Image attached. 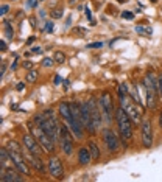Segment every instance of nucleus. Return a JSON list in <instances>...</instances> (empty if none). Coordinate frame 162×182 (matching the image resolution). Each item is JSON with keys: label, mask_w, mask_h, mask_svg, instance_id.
Wrapping results in <instances>:
<instances>
[{"label": "nucleus", "mask_w": 162, "mask_h": 182, "mask_svg": "<svg viewBox=\"0 0 162 182\" xmlns=\"http://www.w3.org/2000/svg\"><path fill=\"white\" fill-rule=\"evenodd\" d=\"M9 8H11V6H9L8 3H3V5H2V9H0V14H2V16H6L8 11H9Z\"/></svg>", "instance_id": "nucleus-26"}, {"label": "nucleus", "mask_w": 162, "mask_h": 182, "mask_svg": "<svg viewBox=\"0 0 162 182\" xmlns=\"http://www.w3.org/2000/svg\"><path fill=\"white\" fill-rule=\"evenodd\" d=\"M48 174L52 176L53 179H62L64 178V165L61 162V159L55 154H52L50 157H48Z\"/></svg>", "instance_id": "nucleus-13"}, {"label": "nucleus", "mask_w": 162, "mask_h": 182, "mask_svg": "<svg viewBox=\"0 0 162 182\" xmlns=\"http://www.w3.org/2000/svg\"><path fill=\"white\" fill-rule=\"evenodd\" d=\"M117 2H118V3H126L128 0H117Z\"/></svg>", "instance_id": "nucleus-42"}, {"label": "nucleus", "mask_w": 162, "mask_h": 182, "mask_svg": "<svg viewBox=\"0 0 162 182\" xmlns=\"http://www.w3.org/2000/svg\"><path fill=\"white\" fill-rule=\"evenodd\" d=\"M86 47L87 48H101L103 47V42H92V44H87Z\"/></svg>", "instance_id": "nucleus-27"}, {"label": "nucleus", "mask_w": 162, "mask_h": 182, "mask_svg": "<svg viewBox=\"0 0 162 182\" xmlns=\"http://www.w3.org/2000/svg\"><path fill=\"white\" fill-rule=\"evenodd\" d=\"M100 107H101V114H103V121L106 125H111L112 120L115 117V106H114V98L109 90H103L100 93Z\"/></svg>", "instance_id": "nucleus-6"}, {"label": "nucleus", "mask_w": 162, "mask_h": 182, "mask_svg": "<svg viewBox=\"0 0 162 182\" xmlns=\"http://www.w3.org/2000/svg\"><path fill=\"white\" fill-rule=\"evenodd\" d=\"M41 2H44V0H41Z\"/></svg>", "instance_id": "nucleus-44"}, {"label": "nucleus", "mask_w": 162, "mask_h": 182, "mask_svg": "<svg viewBox=\"0 0 162 182\" xmlns=\"http://www.w3.org/2000/svg\"><path fill=\"white\" fill-rule=\"evenodd\" d=\"M24 156H25L27 162L30 163V167L33 170H36L37 173H45V165H44V162H42L41 156H36V154L30 153L25 146H24Z\"/></svg>", "instance_id": "nucleus-14"}, {"label": "nucleus", "mask_w": 162, "mask_h": 182, "mask_svg": "<svg viewBox=\"0 0 162 182\" xmlns=\"http://www.w3.org/2000/svg\"><path fill=\"white\" fill-rule=\"evenodd\" d=\"M150 2H151V3H158V0H150Z\"/></svg>", "instance_id": "nucleus-43"}, {"label": "nucleus", "mask_w": 162, "mask_h": 182, "mask_svg": "<svg viewBox=\"0 0 162 182\" xmlns=\"http://www.w3.org/2000/svg\"><path fill=\"white\" fill-rule=\"evenodd\" d=\"M6 48H8V45H6V41L2 39V41H0V50H2V53L6 52Z\"/></svg>", "instance_id": "nucleus-30"}, {"label": "nucleus", "mask_w": 162, "mask_h": 182, "mask_svg": "<svg viewBox=\"0 0 162 182\" xmlns=\"http://www.w3.org/2000/svg\"><path fill=\"white\" fill-rule=\"evenodd\" d=\"M87 28H84V27H73L72 28V34L75 36H78V37H84V36H87Z\"/></svg>", "instance_id": "nucleus-18"}, {"label": "nucleus", "mask_w": 162, "mask_h": 182, "mask_svg": "<svg viewBox=\"0 0 162 182\" xmlns=\"http://www.w3.org/2000/svg\"><path fill=\"white\" fill-rule=\"evenodd\" d=\"M16 67H17V59L13 61V65H11V70H16Z\"/></svg>", "instance_id": "nucleus-40"}, {"label": "nucleus", "mask_w": 162, "mask_h": 182, "mask_svg": "<svg viewBox=\"0 0 162 182\" xmlns=\"http://www.w3.org/2000/svg\"><path fill=\"white\" fill-rule=\"evenodd\" d=\"M77 159H78V163L81 167H89L92 163V154L89 151V146H81L78 153H77Z\"/></svg>", "instance_id": "nucleus-16"}, {"label": "nucleus", "mask_w": 162, "mask_h": 182, "mask_svg": "<svg viewBox=\"0 0 162 182\" xmlns=\"http://www.w3.org/2000/svg\"><path fill=\"white\" fill-rule=\"evenodd\" d=\"M101 140H103V145L106 148V151L109 154H117L120 151V139L111 128H105L101 131Z\"/></svg>", "instance_id": "nucleus-8"}, {"label": "nucleus", "mask_w": 162, "mask_h": 182, "mask_svg": "<svg viewBox=\"0 0 162 182\" xmlns=\"http://www.w3.org/2000/svg\"><path fill=\"white\" fill-rule=\"evenodd\" d=\"M31 52H33V53H42V48L37 47V45H34L33 48H31Z\"/></svg>", "instance_id": "nucleus-34"}, {"label": "nucleus", "mask_w": 162, "mask_h": 182, "mask_svg": "<svg viewBox=\"0 0 162 182\" xmlns=\"http://www.w3.org/2000/svg\"><path fill=\"white\" fill-rule=\"evenodd\" d=\"M53 59H55L56 64H64V62H66V54H64L62 52H55Z\"/></svg>", "instance_id": "nucleus-21"}, {"label": "nucleus", "mask_w": 162, "mask_h": 182, "mask_svg": "<svg viewBox=\"0 0 162 182\" xmlns=\"http://www.w3.org/2000/svg\"><path fill=\"white\" fill-rule=\"evenodd\" d=\"M122 17H123V19H128V20H133V19H134V14L131 13V11H123V13H122Z\"/></svg>", "instance_id": "nucleus-25"}, {"label": "nucleus", "mask_w": 162, "mask_h": 182, "mask_svg": "<svg viewBox=\"0 0 162 182\" xmlns=\"http://www.w3.org/2000/svg\"><path fill=\"white\" fill-rule=\"evenodd\" d=\"M28 128H30V132H31V134H33V135L36 137L37 142H39L41 145H42V148L45 150V153H50V154H52L53 151H55L56 143L53 142L52 137L48 135L47 132H45L44 129H42V128H41V126L36 123L34 120H31L30 123H28Z\"/></svg>", "instance_id": "nucleus-7"}, {"label": "nucleus", "mask_w": 162, "mask_h": 182, "mask_svg": "<svg viewBox=\"0 0 162 182\" xmlns=\"http://www.w3.org/2000/svg\"><path fill=\"white\" fill-rule=\"evenodd\" d=\"M115 121H117V128H118V134H120V139L125 142L133 140L134 135V129H133V120L129 118V115L126 114V111L122 106L115 109Z\"/></svg>", "instance_id": "nucleus-3"}, {"label": "nucleus", "mask_w": 162, "mask_h": 182, "mask_svg": "<svg viewBox=\"0 0 162 182\" xmlns=\"http://www.w3.org/2000/svg\"><path fill=\"white\" fill-rule=\"evenodd\" d=\"M36 41V36H31V37H28V39H27V45H31V44H33Z\"/></svg>", "instance_id": "nucleus-36"}, {"label": "nucleus", "mask_w": 162, "mask_h": 182, "mask_svg": "<svg viewBox=\"0 0 162 182\" xmlns=\"http://www.w3.org/2000/svg\"><path fill=\"white\" fill-rule=\"evenodd\" d=\"M61 81H62V78H61L59 75H56V76H55V84H56V86H58V84H61Z\"/></svg>", "instance_id": "nucleus-38"}, {"label": "nucleus", "mask_w": 162, "mask_h": 182, "mask_svg": "<svg viewBox=\"0 0 162 182\" xmlns=\"http://www.w3.org/2000/svg\"><path fill=\"white\" fill-rule=\"evenodd\" d=\"M158 90H159V97L162 100V73L159 75V78H158Z\"/></svg>", "instance_id": "nucleus-28"}, {"label": "nucleus", "mask_w": 162, "mask_h": 182, "mask_svg": "<svg viewBox=\"0 0 162 182\" xmlns=\"http://www.w3.org/2000/svg\"><path fill=\"white\" fill-rule=\"evenodd\" d=\"M62 16H64V9L62 8H55V9L50 11V17L52 19H61Z\"/></svg>", "instance_id": "nucleus-22"}, {"label": "nucleus", "mask_w": 162, "mask_h": 182, "mask_svg": "<svg viewBox=\"0 0 162 182\" xmlns=\"http://www.w3.org/2000/svg\"><path fill=\"white\" fill-rule=\"evenodd\" d=\"M108 13H111V14H115V8H114V6H111V5H109V6H108Z\"/></svg>", "instance_id": "nucleus-39"}, {"label": "nucleus", "mask_w": 162, "mask_h": 182, "mask_svg": "<svg viewBox=\"0 0 162 182\" xmlns=\"http://www.w3.org/2000/svg\"><path fill=\"white\" fill-rule=\"evenodd\" d=\"M45 31L47 33H52L53 31V22H47V24H45Z\"/></svg>", "instance_id": "nucleus-32"}, {"label": "nucleus", "mask_w": 162, "mask_h": 182, "mask_svg": "<svg viewBox=\"0 0 162 182\" xmlns=\"http://www.w3.org/2000/svg\"><path fill=\"white\" fill-rule=\"evenodd\" d=\"M58 115H59V118H61L64 123L70 128V131L73 132L75 139L77 140H83L84 139L86 129H84V126L81 125L78 115L72 111V106H70L69 101H61L58 104Z\"/></svg>", "instance_id": "nucleus-1"}, {"label": "nucleus", "mask_w": 162, "mask_h": 182, "mask_svg": "<svg viewBox=\"0 0 162 182\" xmlns=\"http://www.w3.org/2000/svg\"><path fill=\"white\" fill-rule=\"evenodd\" d=\"M87 146H89L90 154H92V161H94V162H98L100 159H101V151H100L98 143L94 142V140H89V142H87Z\"/></svg>", "instance_id": "nucleus-17"}, {"label": "nucleus", "mask_w": 162, "mask_h": 182, "mask_svg": "<svg viewBox=\"0 0 162 182\" xmlns=\"http://www.w3.org/2000/svg\"><path fill=\"white\" fill-rule=\"evenodd\" d=\"M22 145L30 153L36 154V156H42V154L45 153V150L42 148V145L37 142V139H36L33 134H31V132H25V134L22 135Z\"/></svg>", "instance_id": "nucleus-12"}, {"label": "nucleus", "mask_w": 162, "mask_h": 182, "mask_svg": "<svg viewBox=\"0 0 162 182\" xmlns=\"http://www.w3.org/2000/svg\"><path fill=\"white\" fill-rule=\"evenodd\" d=\"M3 28H5V36H6V39H8V41H13V39H14V30H13V27L9 25L6 20H5Z\"/></svg>", "instance_id": "nucleus-19"}, {"label": "nucleus", "mask_w": 162, "mask_h": 182, "mask_svg": "<svg viewBox=\"0 0 162 182\" xmlns=\"http://www.w3.org/2000/svg\"><path fill=\"white\" fill-rule=\"evenodd\" d=\"M8 153H9V156H11L13 162H14V167L17 168L22 174H25V176H31V170H33V168H31L30 163L27 162V159H25V156H24V151L8 150Z\"/></svg>", "instance_id": "nucleus-10"}, {"label": "nucleus", "mask_w": 162, "mask_h": 182, "mask_svg": "<svg viewBox=\"0 0 162 182\" xmlns=\"http://www.w3.org/2000/svg\"><path fill=\"white\" fill-rule=\"evenodd\" d=\"M24 176L17 168H8V170H0V181L2 182H22Z\"/></svg>", "instance_id": "nucleus-15"}, {"label": "nucleus", "mask_w": 162, "mask_h": 182, "mask_svg": "<svg viewBox=\"0 0 162 182\" xmlns=\"http://www.w3.org/2000/svg\"><path fill=\"white\" fill-rule=\"evenodd\" d=\"M70 106H72V111L78 115L81 125H83L84 129L89 132V135H97V131L98 129H97L95 125H94V120H92V115H90L87 101H73V103H70Z\"/></svg>", "instance_id": "nucleus-2"}, {"label": "nucleus", "mask_w": 162, "mask_h": 182, "mask_svg": "<svg viewBox=\"0 0 162 182\" xmlns=\"http://www.w3.org/2000/svg\"><path fill=\"white\" fill-rule=\"evenodd\" d=\"M16 89H17L19 92H20V90H24V89H25V84H24V82H17V86H16Z\"/></svg>", "instance_id": "nucleus-35"}, {"label": "nucleus", "mask_w": 162, "mask_h": 182, "mask_svg": "<svg viewBox=\"0 0 162 182\" xmlns=\"http://www.w3.org/2000/svg\"><path fill=\"white\" fill-rule=\"evenodd\" d=\"M58 145H59V148H61V151L64 153V156L70 157L73 154L75 135L62 120H61V125H59V142H58Z\"/></svg>", "instance_id": "nucleus-4"}, {"label": "nucleus", "mask_w": 162, "mask_h": 182, "mask_svg": "<svg viewBox=\"0 0 162 182\" xmlns=\"http://www.w3.org/2000/svg\"><path fill=\"white\" fill-rule=\"evenodd\" d=\"M39 2H41V0H28V2H27V5H28L30 8H36Z\"/></svg>", "instance_id": "nucleus-29"}, {"label": "nucleus", "mask_w": 162, "mask_h": 182, "mask_svg": "<svg viewBox=\"0 0 162 182\" xmlns=\"http://www.w3.org/2000/svg\"><path fill=\"white\" fill-rule=\"evenodd\" d=\"M140 139H142V146L143 148H151L154 140V131H153V123L150 118H142L140 123Z\"/></svg>", "instance_id": "nucleus-9"}, {"label": "nucleus", "mask_w": 162, "mask_h": 182, "mask_svg": "<svg viewBox=\"0 0 162 182\" xmlns=\"http://www.w3.org/2000/svg\"><path fill=\"white\" fill-rule=\"evenodd\" d=\"M118 100H120V106L126 111V114L129 115V118L133 120V123L136 126H139L140 123H142V112H143L142 106H139V104L129 97V93L128 95L118 97Z\"/></svg>", "instance_id": "nucleus-5"}, {"label": "nucleus", "mask_w": 162, "mask_h": 182, "mask_svg": "<svg viewBox=\"0 0 162 182\" xmlns=\"http://www.w3.org/2000/svg\"><path fill=\"white\" fill-rule=\"evenodd\" d=\"M87 104H89V111H90V115H92V120H94V125L97 129H100L103 126V114H101V107H100V101L97 100L95 97H89L87 100Z\"/></svg>", "instance_id": "nucleus-11"}, {"label": "nucleus", "mask_w": 162, "mask_h": 182, "mask_svg": "<svg viewBox=\"0 0 162 182\" xmlns=\"http://www.w3.org/2000/svg\"><path fill=\"white\" fill-rule=\"evenodd\" d=\"M86 16H87V17H89L90 20H92V17H90V11H89L87 8H86Z\"/></svg>", "instance_id": "nucleus-41"}, {"label": "nucleus", "mask_w": 162, "mask_h": 182, "mask_svg": "<svg viewBox=\"0 0 162 182\" xmlns=\"http://www.w3.org/2000/svg\"><path fill=\"white\" fill-rule=\"evenodd\" d=\"M5 70H6V62L2 61V72H0V76H2V78H3V75H5Z\"/></svg>", "instance_id": "nucleus-33"}, {"label": "nucleus", "mask_w": 162, "mask_h": 182, "mask_svg": "<svg viewBox=\"0 0 162 182\" xmlns=\"http://www.w3.org/2000/svg\"><path fill=\"white\" fill-rule=\"evenodd\" d=\"M22 67L27 69V70H31V69H33V62H30V61H24Z\"/></svg>", "instance_id": "nucleus-31"}, {"label": "nucleus", "mask_w": 162, "mask_h": 182, "mask_svg": "<svg viewBox=\"0 0 162 182\" xmlns=\"http://www.w3.org/2000/svg\"><path fill=\"white\" fill-rule=\"evenodd\" d=\"M136 33H139V34H142V36H151L153 34V28H143V27H140V25H137L136 27Z\"/></svg>", "instance_id": "nucleus-20"}, {"label": "nucleus", "mask_w": 162, "mask_h": 182, "mask_svg": "<svg viewBox=\"0 0 162 182\" xmlns=\"http://www.w3.org/2000/svg\"><path fill=\"white\" fill-rule=\"evenodd\" d=\"M36 78H37V70L31 69V70H28V73H27V78H25V81H27V82H34V81H36Z\"/></svg>", "instance_id": "nucleus-23"}, {"label": "nucleus", "mask_w": 162, "mask_h": 182, "mask_svg": "<svg viewBox=\"0 0 162 182\" xmlns=\"http://www.w3.org/2000/svg\"><path fill=\"white\" fill-rule=\"evenodd\" d=\"M158 125H159V128L162 129V111L159 112V117H158Z\"/></svg>", "instance_id": "nucleus-37"}, {"label": "nucleus", "mask_w": 162, "mask_h": 182, "mask_svg": "<svg viewBox=\"0 0 162 182\" xmlns=\"http://www.w3.org/2000/svg\"><path fill=\"white\" fill-rule=\"evenodd\" d=\"M53 64H55V59L53 58H44L42 59V65H44V67H53Z\"/></svg>", "instance_id": "nucleus-24"}]
</instances>
